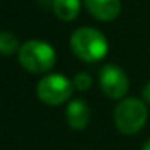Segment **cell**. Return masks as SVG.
Wrapping results in <instances>:
<instances>
[{"label": "cell", "mask_w": 150, "mask_h": 150, "mask_svg": "<svg viewBox=\"0 0 150 150\" xmlns=\"http://www.w3.org/2000/svg\"><path fill=\"white\" fill-rule=\"evenodd\" d=\"M142 100L145 102V103H150V81L147 82L142 89Z\"/></svg>", "instance_id": "8fae6325"}, {"label": "cell", "mask_w": 150, "mask_h": 150, "mask_svg": "<svg viewBox=\"0 0 150 150\" xmlns=\"http://www.w3.org/2000/svg\"><path fill=\"white\" fill-rule=\"evenodd\" d=\"M20 42H18V37L15 36L10 31H2L0 34V52L2 55L10 57L13 53L20 52Z\"/></svg>", "instance_id": "9c48e42d"}, {"label": "cell", "mask_w": 150, "mask_h": 150, "mask_svg": "<svg viewBox=\"0 0 150 150\" xmlns=\"http://www.w3.org/2000/svg\"><path fill=\"white\" fill-rule=\"evenodd\" d=\"M89 15L98 21H113L120 16L121 0H82Z\"/></svg>", "instance_id": "8992f818"}, {"label": "cell", "mask_w": 150, "mask_h": 150, "mask_svg": "<svg viewBox=\"0 0 150 150\" xmlns=\"http://www.w3.org/2000/svg\"><path fill=\"white\" fill-rule=\"evenodd\" d=\"M52 11L62 21H73L81 13V0H53Z\"/></svg>", "instance_id": "ba28073f"}, {"label": "cell", "mask_w": 150, "mask_h": 150, "mask_svg": "<svg viewBox=\"0 0 150 150\" xmlns=\"http://www.w3.org/2000/svg\"><path fill=\"white\" fill-rule=\"evenodd\" d=\"M74 86L69 78L58 73L45 74L36 86V95L42 103L58 107L71 98Z\"/></svg>", "instance_id": "277c9868"}, {"label": "cell", "mask_w": 150, "mask_h": 150, "mask_svg": "<svg viewBox=\"0 0 150 150\" xmlns=\"http://www.w3.org/2000/svg\"><path fill=\"white\" fill-rule=\"evenodd\" d=\"M71 52L86 63H97L108 53V40L98 29L82 26L71 34Z\"/></svg>", "instance_id": "6da1fadb"}, {"label": "cell", "mask_w": 150, "mask_h": 150, "mask_svg": "<svg viewBox=\"0 0 150 150\" xmlns=\"http://www.w3.org/2000/svg\"><path fill=\"white\" fill-rule=\"evenodd\" d=\"M98 84L100 89L108 98L113 100H123L129 91V78L123 68L118 65L108 63L98 73Z\"/></svg>", "instance_id": "5b68a950"}, {"label": "cell", "mask_w": 150, "mask_h": 150, "mask_svg": "<svg viewBox=\"0 0 150 150\" xmlns=\"http://www.w3.org/2000/svg\"><path fill=\"white\" fill-rule=\"evenodd\" d=\"M71 81H73L74 89H78V91H81V92H86L92 87V78H91V74L86 73V71H81V73H78V74H74V78H73Z\"/></svg>", "instance_id": "30bf717a"}, {"label": "cell", "mask_w": 150, "mask_h": 150, "mask_svg": "<svg viewBox=\"0 0 150 150\" xmlns=\"http://www.w3.org/2000/svg\"><path fill=\"white\" fill-rule=\"evenodd\" d=\"M65 115H66V121H68L69 127L74 131L86 129L89 121H91V108L81 98H74V100L69 102Z\"/></svg>", "instance_id": "52a82bcc"}, {"label": "cell", "mask_w": 150, "mask_h": 150, "mask_svg": "<svg viewBox=\"0 0 150 150\" xmlns=\"http://www.w3.org/2000/svg\"><path fill=\"white\" fill-rule=\"evenodd\" d=\"M147 116L145 102L137 97H126L118 102L113 111V123L121 134L132 136L145 126Z\"/></svg>", "instance_id": "3957f363"}, {"label": "cell", "mask_w": 150, "mask_h": 150, "mask_svg": "<svg viewBox=\"0 0 150 150\" xmlns=\"http://www.w3.org/2000/svg\"><path fill=\"white\" fill-rule=\"evenodd\" d=\"M39 2L44 7H50V8H52V4H53V0H39Z\"/></svg>", "instance_id": "7c38bea8"}, {"label": "cell", "mask_w": 150, "mask_h": 150, "mask_svg": "<svg viewBox=\"0 0 150 150\" xmlns=\"http://www.w3.org/2000/svg\"><path fill=\"white\" fill-rule=\"evenodd\" d=\"M18 62L26 71L33 74H44L55 66L57 52L45 40L31 39L20 47Z\"/></svg>", "instance_id": "7a4b0ae2"}, {"label": "cell", "mask_w": 150, "mask_h": 150, "mask_svg": "<svg viewBox=\"0 0 150 150\" xmlns=\"http://www.w3.org/2000/svg\"><path fill=\"white\" fill-rule=\"evenodd\" d=\"M142 150H150V139L147 140L145 144H144V147H142Z\"/></svg>", "instance_id": "4fadbf2b"}]
</instances>
